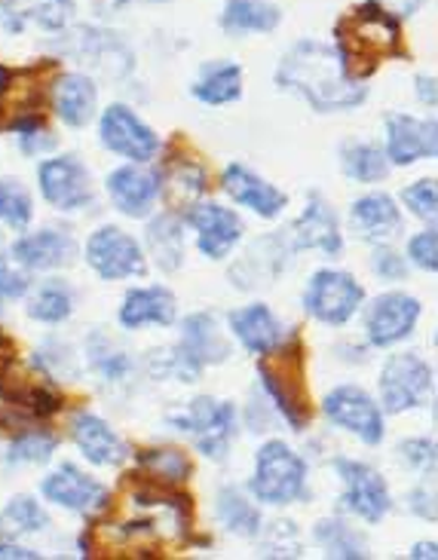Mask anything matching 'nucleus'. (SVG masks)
I'll use <instances>...</instances> for the list:
<instances>
[{
    "instance_id": "19",
    "label": "nucleus",
    "mask_w": 438,
    "mask_h": 560,
    "mask_svg": "<svg viewBox=\"0 0 438 560\" xmlns=\"http://www.w3.org/2000/svg\"><path fill=\"white\" fill-rule=\"evenodd\" d=\"M13 260L22 270H65L77 260V240L65 230H37V233H25L22 240L13 243Z\"/></svg>"
},
{
    "instance_id": "20",
    "label": "nucleus",
    "mask_w": 438,
    "mask_h": 560,
    "mask_svg": "<svg viewBox=\"0 0 438 560\" xmlns=\"http://www.w3.org/2000/svg\"><path fill=\"white\" fill-rule=\"evenodd\" d=\"M221 187H224V194L233 199V202H240L242 209L255 212L257 218H264V221L279 218L283 209L288 206V197L276 187V184L264 182L261 175H255L252 168L242 166V163H230V166L221 172Z\"/></svg>"
},
{
    "instance_id": "18",
    "label": "nucleus",
    "mask_w": 438,
    "mask_h": 560,
    "mask_svg": "<svg viewBox=\"0 0 438 560\" xmlns=\"http://www.w3.org/2000/svg\"><path fill=\"white\" fill-rule=\"evenodd\" d=\"M107 197L114 202V209L126 218H148L157 206V199L163 194V175L157 168L120 166L107 175L105 184Z\"/></svg>"
},
{
    "instance_id": "1",
    "label": "nucleus",
    "mask_w": 438,
    "mask_h": 560,
    "mask_svg": "<svg viewBox=\"0 0 438 560\" xmlns=\"http://www.w3.org/2000/svg\"><path fill=\"white\" fill-rule=\"evenodd\" d=\"M276 86L301 95L316 114H344L365 105L368 86L347 74L341 52L322 40H298L276 68Z\"/></svg>"
},
{
    "instance_id": "26",
    "label": "nucleus",
    "mask_w": 438,
    "mask_h": 560,
    "mask_svg": "<svg viewBox=\"0 0 438 560\" xmlns=\"http://www.w3.org/2000/svg\"><path fill=\"white\" fill-rule=\"evenodd\" d=\"M227 322H230V331L240 340L242 349L252 352V355L270 352V349L286 337L283 322L276 318V313H273L267 303H249V306H240V310L230 313Z\"/></svg>"
},
{
    "instance_id": "47",
    "label": "nucleus",
    "mask_w": 438,
    "mask_h": 560,
    "mask_svg": "<svg viewBox=\"0 0 438 560\" xmlns=\"http://www.w3.org/2000/svg\"><path fill=\"white\" fill-rule=\"evenodd\" d=\"M59 144V138L53 136L49 129L37 126V129H28V132H19V151L25 156H41V153H49Z\"/></svg>"
},
{
    "instance_id": "31",
    "label": "nucleus",
    "mask_w": 438,
    "mask_h": 560,
    "mask_svg": "<svg viewBox=\"0 0 438 560\" xmlns=\"http://www.w3.org/2000/svg\"><path fill=\"white\" fill-rule=\"evenodd\" d=\"M145 245H148V255L153 264L163 270V273H175L182 270L184 264V228L175 214H157L148 233H145Z\"/></svg>"
},
{
    "instance_id": "54",
    "label": "nucleus",
    "mask_w": 438,
    "mask_h": 560,
    "mask_svg": "<svg viewBox=\"0 0 438 560\" xmlns=\"http://www.w3.org/2000/svg\"><path fill=\"white\" fill-rule=\"evenodd\" d=\"M151 3H163V0H151Z\"/></svg>"
},
{
    "instance_id": "34",
    "label": "nucleus",
    "mask_w": 438,
    "mask_h": 560,
    "mask_svg": "<svg viewBox=\"0 0 438 560\" xmlns=\"http://www.w3.org/2000/svg\"><path fill=\"white\" fill-rule=\"evenodd\" d=\"M341 168L344 175L359 184H378L390 175V160L378 144L368 141H353L341 151Z\"/></svg>"
},
{
    "instance_id": "27",
    "label": "nucleus",
    "mask_w": 438,
    "mask_h": 560,
    "mask_svg": "<svg viewBox=\"0 0 438 560\" xmlns=\"http://www.w3.org/2000/svg\"><path fill=\"white\" fill-rule=\"evenodd\" d=\"M349 224L359 233V240L368 243H387L402 230V212L395 206L393 197L387 194H365L353 202Z\"/></svg>"
},
{
    "instance_id": "49",
    "label": "nucleus",
    "mask_w": 438,
    "mask_h": 560,
    "mask_svg": "<svg viewBox=\"0 0 438 560\" xmlns=\"http://www.w3.org/2000/svg\"><path fill=\"white\" fill-rule=\"evenodd\" d=\"M41 558L37 551H31V548L19 546L13 539H0V560H34Z\"/></svg>"
},
{
    "instance_id": "51",
    "label": "nucleus",
    "mask_w": 438,
    "mask_h": 560,
    "mask_svg": "<svg viewBox=\"0 0 438 560\" xmlns=\"http://www.w3.org/2000/svg\"><path fill=\"white\" fill-rule=\"evenodd\" d=\"M414 92H417V98L426 107H436V80L433 77H417L414 80Z\"/></svg>"
},
{
    "instance_id": "16",
    "label": "nucleus",
    "mask_w": 438,
    "mask_h": 560,
    "mask_svg": "<svg viewBox=\"0 0 438 560\" xmlns=\"http://www.w3.org/2000/svg\"><path fill=\"white\" fill-rule=\"evenodd\" d=\"M387 129V160L393 166H414L424 160H436L438 153V129L436 120H420L411 114H390L383 120Z\"/></svg>"
},
{
    "instance_id": "48",
    "label": "nucleus",
    "mask_w": 438,
    "mask_h": 560,
    "mask_svg": "<svg viewBox=\"0 0 438 560\" xmlns=\"http://www.w3.org/2000/svg\"><path fill=\"white\" fill-rule=\"evenodd\" d=\"M411 512L426 517V521H436V497L426 493V490H414L411 493Z\"/></svg>"
},
{
    "instance_id": "15",
    "label": "nucleus",
    "mask_w": 438,
    "mask_h": 560,
    "mask_svg": "<svg viewBox=\"0 0 438 560\" xmlns=\"http://www.w3.org/2000/svg\"><path fill=\"white\" fill-rule=\"evenodd\" d=\"M41 493L53 505L77 512V515H95L107 509L111 493L105 485H99L92 475L80 471L74 463H61L59 469L49 471L44 481H41Z\"/></svg>"
},
{
    "instance_id": "25",
    "label": "nucleus",
    "mask_w": 438,
    "mask_h": 560,
    "mask_svg": "<svg viewBox=\"0 0 438 560\" xmlns=\"http://www.w3.org/2000/svg\"><path fill=\"white\" fill-rule=\"evenodd\" d=\"M71 439H74L77 451L83 454L87 463L102 466V469H114L126 459V444L117 439V432L95 413H77L71 423Z\"/></svg>"
},
{
    "instance_id": "42",
    "label": "nucleus",
    "mask_w": 438,
    "mask_h": 560,
    "mask_svg": "<svg viewBox=\"0 0 438 560\" xmlns=\"http://www.w3.org/2000/svg\"><path fill=\"white\" fill-rule=\"evenodd\" d=\"M399 456L411 471L433 475L436 471V441L433 439H408L399 444Z\"/></svg>"
},
{
    "instance_id": "32",
    "label": "nucleus",
    "mask_w": 438,
    "mask_h": 560,
    "mask_svg": "<svg viewBox=\"0 0 438 560\" xmlns=\"http://www.w3.org/2000/svg\"><path fill=\"white\" fill-rule=\"evenodd\" d=\"M215 512H218V521L224 524V530L233 533V536H242V539H257V536L264 533V517H261V509L245 497V490H242V487H233V485L221 487Z\"/></svg>"
},
{
    "instance_id": "28",
    "label": "nucleus",
    "mask_w": 438,
    "mask_h": 560,
    "mask_svg": "<svg viewBox=\"0 0 438 560\" xmlns=\"http://www.w3.org/2000/svg\"><path fill=\"white\" fill-rule=\"evenodd\" d=\"M53 105L65 126L83 129L95 117V105H99V90H95L92 77L61 74L53 90Z\"/></svg>"
},
{
    "instance_id": "35",
    "label": "nucleus",
    "mask_w": 438,
    "mask_h": 560,
    "mask_svg": "<svg viewBox=\"0 0 438 560\" xmlns=\"http://www.w3.org/2000/svg\"><path fill=\"white\" fill-rule=\"evenodd\" d=\"M71 313H74V291L61 279L44 282L28 301V316L44 325H59L65 318H71Z\"/></svg>"
},
{
    "instance_id": "17",
    "label": "nucleus",
    "mask_w": 438,
    "mask_h": 560,
    "mask_svg": "<svg viewBox=\"0 0 438 560\" xmlns=\"http://www.w3.org/2000/svg\"><path fill=\"white\" fill-rule=\"evenodd\" d=\"M187 224L197 230V248L203 258H227L245 236L240 214L215 202H194L187 209Z\"/></svg>"
},
{
    "instance_id": "33",
    "label": "nucleus",
    "mask_w": 438,
    "mask_h": 560,
    "mask_svg": "<svg viewBox=\"0 0 438 560\" xmlns=\"http://www.w3.org/2000/svg\"><path fill=\"white\" fill-rule=\"evenodd\" d=\"M313 539L319 542V548L328 555V558L337 560H365L371 551H368V542L365 536L353 524H347L344 517H325L313 527Z\"/></svg>"
},
{
    "instance_id": "10",
    "label": "nucleus",
    "mask_w": 438,
    "mask_h": 560,
    "mask_svg": "<svg viewBox=\"0 0 438 560\" xmlns=\"http://www.w3.org/2000/svg\"><path fill=\"white\" fill-rule=\"evenodd\" d=\"M332 466L344 481V505L349 515L362 517L368 524H380L390 515L393 497L378 469H371L368 463H359V459H347V456H337Z\"/></svg>"
},
{
    "instance_id": "11",
    "label": "nucleus",
    "mask_w": 438,
    "mask_h": 560,
    "mask_svg": "<svg viewBox=\"0 0 438 560\" xmlns=\"http://www.w3.org/2000/svg\"><path fill=\"white\" fill-rule=\"evenodd\" d=\"M99 141L107 151L132 163H151L160 153V136L138 117L132 107L111 105L99 120Z\"/></svg>"
},
{
    "instance_id": "4",
    "label": "nucleus",
    "mask_w": 438,
    "mask_h": 560,
    "mask_svg": "<svg viewBox=\"0 0 438 560\" xmlns=\"http://www.w3.org/2000/svg\"><path fill=\"white\" fill-rule=\"evenodd\" d=\"M249 490L261 505H291L307 500V463L286 441H267L255 456Z\"/></svg>"
},
{
    "instance_id": "8",
    "label": "nucleus",
    "mask_w": 438,
    "mask_h": 560,
    "mask_svg": "<svg viewBox=\"0 0 438 560\" xmlns=\"http://www.w3.org/2000/svg\"><path fill=\"white\" fill-rule=\"evenodd\" d=\"M322 413H325L328 423L344 429L349 435H356L368 447H378L383 435H387L383 410L371 395L365 393L362 386H353V383L334 386L332 393L322 398Z\"/></svg>"
},
{
    "instance_id": "52",
    "label": "nucleus",
    "mask_w": 438,
    "mask_h": 560,
    "mask_svg": "<svg viewBox=\"0 0 438 560\" xmlns=\"http://www.w3.org/2000/svg\"><path fill=\"white\" fill-rule=\"evenodd\" d=\"M411 558H414V560H436L438 558V546H436V542H420V546L411 548Z\"/></svg>"
},
{
    "instance_id": "45",
    "label": "nucleus",
    "mask_w": 438,
    "mask_h": 560,
    "mask_svg": "<svg viewBox=\"0 0 438 560\" xmlns=\"http://www.w3.org/2000/svg\"><path fill=\"white\" fill-rule=\"evenodd\" d=\"M371 270L383 279V282H402L408 276V264L405 258L390 248V245H378L374 248V258H371Z\"/></svg>"
},
{
    "instance_id": "40",
    "label": "nucleus",
    "mask_w": 438,
    "mask_h": 560,
    "mask_svg": "<svg viewBox=\"0 0 438 560\" xmlns=\"http://www.w3.org/2000/svg\"><path fill=\"white\" fill-rule=\"evenodd\" d=\"M0 524L13 533H44L49 527V515L44 505L31 497H13L0 512Z\"/></svg>"
},
{
    "instance_id": "46",
    "label": "nucleus",
    "mask_w": 438,
    "mask_h": 560,
    "mask_svg": "<svg viewBox=\"0 0 438 560\" xmlns=\"http://www.w3.org/2000/svg\"><path fill=\"white\" fill-rule=\"evenodd\" d=\"M270 542L264 546V555H273V558H301V542H298V530L291 524H273Z\"/></svg>"
},
{
    "instance_id": "23",
    "label": "nucleus",
    "mask_w": 438,
    "mask_h": 560,
    "mask_svg": "<svg viewBox=\"0 0 438 560\" xmlns=\"http://www.w3.org/2000/svg\"><path fill=\"white\" fill-rule=\"evenodd\" d=\"M178 349L184 352V359H191V362L197 364L199 371L212 368V364H224L230 359V343L221 334V325H218L215 313H209V310L191 313V316L184 318Z\"/></svg>"
},
{
    "instance_id": "3",
    "label": "nucleus",
    "mask_w": 438,
    "mask_h": 560,
    "mask_svg": "<svg viewBox=\"0 0 438 560\" xmlns=\"http://www.w3.org/2000/svg\"><path fill=\"white\" fill-rule=\"evenodd\" d=\"M257 377L264 386L273 410L286 420L295 432H303L310 423V389H307V371H303L301 337L291 334L283 337L264 359L257 362Z\"/></svg>"
},
{
    "instance_id": "21",
    "label": "nucleus",
    "mask_w": 438,
    "mask_h": 560,
    "mask_svg": "<svg viewBox=\"0 0 438 560\" xmlns=\"http://www.w3.org/2000/svg\"><path fill=\"white\" fill-rule=\"evenodd\" d=\"M74 15V0H0V28L13 37L28 28L65 31Z\"/></svg>"
},
{
    "instance_id": "53",
    "label": "nucleus",
    "mask_w": 438,
    "mask_h": 560,
    "mask_svg": "<svg viewBox=\"0 0 438 560\" xmlns=\"http://www.w3.org/2000/svg\"><path fill=\"white\" fill-rule=\"evenodd\" d=\"M0 252H3V236H0Z\"/></svg>"
},
{
    "instance_id": "37",
    "label": "nucleus",
    "mask_w": 438,
    "mask_h": 560,
    "mask_svg": "<svg viewBox=\"0 0 438 560\" xmlns=\"http://www.w3.org/2000/svg\"><path fill=\"white\" fill-rule=\"evenodd\" d=\"M138 463H141V469L151 475L153 481H163L166 487L172 485H182L191 478V459L182 451H175V447H157V451H145V454H138Z\"/></svg>"
},
{
    "instance_id": "24",
    "label": "nucleus",
    "mask_w": 438,
    "mask_h": 560,
    "mask_svg": "<svg viewBox=\"0 0 438 560\" xmlns=\"http://www.w3.org/2000/svg\"><path fill=\"white\" fill-rule=\"evenodd\" d=\"M175 316H178V301L163 285L132 288L123 298L120 310H117V322L126 331H138L145 325H163V328H169L175 322Z\"/></svg>"
},
{
    "instance_id": "14",
    "label": "nucleus",
    "mask_w": 438,
    "mask_h": 560,
    "mask_svg": "<svg viewBox=\"0 0 438 560\" xmlns=\"http://www.w3.org/2000/svg\"><path fill=\"white\" fill-rule=\"evenodd\" d=\"M288 248L291 252H307V248H316L328 258H337L344 252V233H341V221L334 209L319 197L316 190H310L307 197V209H303L291 228L286 230Z\"/></svg>"
},
{
    "instance_id": "12",
    "label": "nucleus",
    "mask_w": 438,
    "mask_h": 560,
    "mask_svg": "<svg viewBox=\"0 0 438 560\" xmlns=\"http://www.w3.org/2000/svg\"><path fill=\"white\" fill-rule=\"evenodd\" d=\"M37 184L44 199L56 212H83L90 209L92 182L87 166L77 156H49L37 168Z\"/></svg>"
},
{
    "instance_id": "2",
    "label": "nucleus",
    "mask_w": 438,
    "mask_h": 560,
    "mask_svg": "<svg viewBox=\"0 0 438 560\" xmlns=\"http://www.w3.org/2000/svg\"><path fill=\"white\" fill-rule=\"evenodd\" d=\"M399 44H402V34H399L395 15L387 13L374 0H368L337 25L334 49L341 52L347 74L365 80L378 71L380 61L399 52Z\"/></svg>"
},
{
    "instance_id": "44",
    "label": "nucleus",
    "mask_w": 438,
    "mask_h": 560,
    "mask_svg": "<svg viewBox=\"0 0 438 560\" xmlns=\"http://www.w3.org/2000/svg\"><path fill=\"white\" fill-rule=\"evenodd\" d=\"M28 276L22 273V267L15 260L3 258L0 252V301H19L28 294Z\"/></svg>"
},
{
    "instance_id": "41",
    "label": "nucleus",
    "mask_w": 438,
    "mask_h": 560,
    "mask_svg": "<svg viewBox=\"0 0 438 560\" xmlns=\"http://www.w3.org/2000/svg\"><path fill=\"white\" fill-rule=\"evenodd\" d=\"M402 202H405V209H408L414 218H420V221H436V182L433 178H420V182L408 184L405 190H402Z\"/></svg>"
},
{
    "instance_id": "43",
    "label": "nucleus",
    "mask_w": 438,
    "mask_h": 560,
    "mask_svg": "<svg viewBox=\"0 0 438 560\" xmlns=\"http://www.w3.org/2000/svg\"><path fill=\"white\" fill-rule=\"evenodd\" d=\"M408 258L411 264H417L426 273L438 270V233L436 228H426L424 233L411 236L408 240Z\"/></svg>"
},
{
    "instance_id": "30",
    "label": "nucleus",
    "mask_w": 438,
    "mask_h": 560,
    "mask_svg": "<svg viewBox=\"0 0 438 560\" xmlns=\"http://www.w3.org/2000/svg\"><path fill=\"white\" fill-rule=\"evenodd\" d=\"M221 28L230 37L245 34H270L283 22V10L273 0H224L221 10Z\"/></svg>"
},
{
    "instance_id": "50",
    "label": "nucleus",
    "mask_w": 438,
    "mask_h": 560,
    "mask_svg": "<svg viewBox=\"0 0 438 560\" xmlns=\"http://www.w3.org/2000/svg\"><path fill=\"white\" fill-rule=\"evenodd\" d=\"M374 3H380L387 13L393 15H414L424 7V0H374Z\"/></svg>"
},
{
    "instance_id": "29",
    "label": "nucleus",
    "mask_w": 438,
    "mask_h": 560,
    "mask_svg": "<svg viewBox=\"0 0 438 560\" xmlns=\"http://www.w3.org/2000/svg\"><path fill=\"white\" fill-rule=\"evenodd\" d=\"M191 95L209 107L230 105V102H240L242 98V68L237 61L218 59L206 61L199 68L197 80L191 83Z\"/></svg>"
},
{
    "instance_id": "5",
    "label": "nucleus",
    "mask_w": 438,
    "mask_h": 560,
    "mask_svg": "<svg viewBox=\"0 0 438 560\" xmlns=\"http://www.w3.org/2000/svg\"><path fill=\"white\" fill-rule=\"evenodd\" d=\"M169 423L187 432L199 454L215 463L230 454V444L237 439V408L230 401H218L209 395L194 398L182 413L169 417Z\"/></svg>"
},
{
    "instance_id": "9",
    "label": "nucleus",
    "mask_w": 438,
    "mask_h": 560,
    "mask_svg": "<svg viewBox=\"0 0 438 560\" xmlns=\"http://www.w3.org/2000/svg\"><path fill=\"white\" fill-rule=\"evenodd\" d=\"M87 264L92 273L105 282H120V279H136L148 273V258L141 245L120 228H99L87 243Z\"/></svg>"
},
{
    "instance_id": "38",
    "label": "nucleus",
    "mask_w": 438,
    "mask_h": 560,
    "mask_svg": "<svg viewBox=\"0 0 438 560\" xmlns=\"http://www.w3.org/2000/svg\"><path fill=\"white\" fill-rule=\"evenodd\" d=\"M59 447V439L53 432H44V429H28L22 435H15V441L7 451V459L13 466H41L49 456L56 454Z\"/></svg>"
},
{
    "instance_id": "13",
    "label": "nucleus",
    "mask_w": 438,
    "mask_h": 560,
    "mask_svg": "<svg viewBox=\"0 0 438 560\" xmlns=\"http://www.w3.org/2000/svg\"><path fill=\"white\" fill-rule=\"evenodd\" d=\"M420 322V301L405 291H387L378 301H371L365 313V340L371 347L390 349L408 340Z\"/></svg>"
},
{
    "instance_id": "36",
    "label": "nucleus",
    "mask_w": 438,
    "mask_h": 560,
    "mask_svg": "<svg viewBox=\"0 0 438 560\" xmlns=\"http://www.w3.org/2000/svg\"><path fill=\"white\" fill-rule=\"evenodd\" d=\"M87 359H90L92 371L105 383H123L132 374V359L123 349L114 347L105 334H92L87 343Z\"/></svg>"
},
{
    "instance_id": "6",
    "label": "nucleus",
    "mask_w": 438,
    "mask_h": 560,
    "mask_svg": "<svg viewBox=\"0 0 438 560\" xmlns=\"http://www.w3.org/2000/svg\"><path fill=\"white\" fill-rule=\"evenodd\" d=\"M365 288L344 270H316L303 288V310L322 325L341 328L362 310Z\"/></svg>"
},
{
    "instance_id": "39",
    "label": "nucleus",
    "mask_w": 438,
    "mask_h": 560,
    "mask_svg": "<svg viewBox=\"0 0 438 560\" xmlns=\"http://www.w3.org/2000/svg\"><path fill=\"white\" fill-rule=\"evenodd\" d=\"M34 221L31 194L15 178H0V224L25 230Z\"/></svg>"
},
{
    "instance_id": "7",
    "label": "nucleus",
    "mask_w": 438,
    "mask_h": 560,
    "mask_svg": "<svg viewBox=\"0 0 438 560\" xmlns=\"http://www.w3.org/2000/svg\"><path fill=\"white\" fill-rule=\"evenodd\" d=\"M433 364L420 359L417 352H399L390 355L380 371V401L387 413H408L424 408L433 395Z\"/></svg>"
},
{
    "instance_id": "22",
    "label": "nucleus",
    "mask_w": 438,
    "mask_h": 560,
    "mask_svg": "<svg viewBox=\"0 0 438 560\" xmlns=\"http://www.w3.org/2000/svg\"><path fill=\"white\" fill-rule=\"evenodd\" d=\"M295 252L288 248L286 233H276V236H264V240H257L252 243L245 252L240 255V260L230 267V279H233V285L237 288H261L273 282L276 276L283 273V267H286V260L291 258Z\"/></svg>"
}]
</instances>
